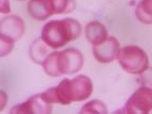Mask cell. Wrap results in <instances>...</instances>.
I'll return each instance as SVG.
<instances>
[{
	"label": "cell",
	"instance_id": "1",
	"mask_svg": "<svg viewBox=\"0 0 152 114\" xmlns=\"http://www.w3.org/2000/svg\"><path fill=\"white\" fill-rule=\"evenodd\" d=\"M83 28L76 19L64 18L51 20L43 26L40 37L53 50L64 47L80 36Z\"/></svg>",
	"mask_w": 152,
	"mask_h": 114
},
{
	"label": "cell",
	"instance_id": "2",
	"mask_svg": "<svg viewBox=\"0 0 152 114\" xmlns=\"http://www.w3.org/2000/svg\"><path fill=\"white\" fill-rule=\"evenodd\" d=\"M117 61L125 72L133 75H140L149 68V58L145 51L137 45L121 48Z\"/></svg>",
	"mask_w": 152,
	"mask_h": 114
},
{
	"label": "cell",
	"instance_id": "3",
	"mask_svg": "<svg viewBox=\"0 0 152 114\" xmlns=\"http://www.w3.org/2000/svg\"><path fill=\"white\" fill-rule=\"evenodd\" d=\"M152 111V89L140 86L126 102V106L115 113L148 114Z\"/></svg>",
	"mask_w": 152,
	"mask_h": 114
},
{
	"label": "cell",
	"instance_id": "4",
	"mask_svg": "<svg viewBox=\"0 0 152 114\" xmlns=\"http://www.w3.org/2000/svg\"><path fill=\"white\" fill-rule=\"evenodd\" d=\"M57 62L61 75H73L83 68V55L77 49L70 48L58 52Z\"/></svg>",
	"mask_w": 152,
	"mask_h": 114
},
{
	"label": "cell",
	"instance_id": "5",
	"mask_svg": "<svg viewBox=\"0 0 152 114\" xmlns=\"http://www.w3.org/2000/svg\"><path fill=\"white\" fill-rule=\"evenodd\" d=\"M53 107L52 104H49L45 98L42 97V95L40 94H35L33 96L28 98L26 102L18 104L11 109L10 113L12 114H34V113H39V114H49L52 113Z\"/></svg>",
	"mask_w": 152,
	"mask_h": 114
},
{
	"label": "cell",
	"instance_id": "6",
	"mask_svg": "<svg viewBox=\"0 0 152 114\" xmlns=\"http://www.w3.org/2000/svg\"><path fill=\"white\" fill-rule=\"evenodd\" d=\"M121 43L114 36H108L104 42L98 45H94L92 49L93 56L100 64H110L117 59Z\"/></svg>",
	"mask_w": 152,
	"mask_h": 114
},
{
	"label": "cell",
	"instance_id": "7",
	"mask_svg": "<svg viewBox=\"0 0 152 114\" xmlns=\"http://www.w3.org/2000/svg\"><path fill=\"white\" fill-rule=\"evenodd\" d=\"M69 86L72 102H83L92 95L93 83L87 75H77L70 79Z\"/></svg>",
	"mask_w": 152,
	"mask_h": 114
},
{
	"label": "cell",
	"instance_id": "8",
	"mask_svg": "<svg viewBox=\"0 0 152 114\" xmlns=\"http://www.w3.org/2000/svg\"><path fill=\"white\" fill-rule=\"evenodd\" d=\"M24 31H26V26L21 17L17 15H10L1 19V22H0L1 35L7 36L12 40L17 41L23 36Z\"/></svg>",
	"mask_w": 152,
	"mask_h": 114
},
{
	"label": "cell",
	"instance_id": "9",
	"mask_svg": "<svg viewBox=\"0 0 152 114\" xmlns=\"http://www.w3.org/2000/svg\"><path fill=\"white\" fill-rule=\"evenodd\" d=\"M28 12L35 20L43 21L56 15V7L54 0H30Z\"/></svg>",
	"mask_w": 152,
	"mask_h": 114
},
{
	"label": "cell",
	"instance_id": "10",
	"mask_svg": "<svg viewBox=\"0 0 152 114\" xmlns=\"http://www.w3.org/2000/svg\"><path fill=\"white\" fill-rule=\"evenodd\" d=\"M86 38L91 45H98L108 38V31L106 26L99 21H90L86 26Z\"/></svg>",
	"mask_w": 152,
	"mask_h": 114
},
{
	"label": "cell",
	"instance_id": "11",
	"mask_svg": "<svg viewBox=\"0 0 152 114\" xmlns=\"http://www.w3.org/2000/svg\"><path fill=\"white\" fill-rule=\"evenodd\" d=\"M52 50V48L49 47L40 37L35 39L32 42V45H30V49H28V54H30L31 59L35 64H42L43 60L47 58L48 55L53 52Z\"/></svg>",
	"mask_w": 152,
	"mask_h": 114
},
{
	"label": "cell",
	"instance_id": "12",
	"mask_svg": "<svg viewBox=\"0 0 152 114\" xmlns=\"http://www.w3.org/2000/svg\"><path fill=\"white\" fill-rule=\"evenodd\" d=\"M135 16L142 23L152 24V0H140L136 7Z\"/></svg>",
	"mask_w": 152,
	"mask_h": 114
},
{
	"label": "cell",
	"instance_id": "13",
	"mask_svg": "<svg viewBox=\"0 0 152 114\" xmlns=\"http://www.w3.org/2000/svg\"><path fill=\"white\" fill-rule=\"evenodd\" d=\"M57 57H58V52L55 51L51 54L48 55V57L42 62V69L47 75L51 77H59L61 76V73L58 68V62H57Z\"/></svg>",
	"mask_w": 152,
	"mask_h": 114
},
{
	"label": "cell",
	"instance_id": "14",
	"mask_svg": "<svg viewBox=\"0 0 152 114\" xmlns=\"http://www.w3.org/2000/svg\"><path fill=\"white\" fill-rule=\"evenodd\" d=\"M80 114H106L108 113L107 106L99 99H93L88 102L79 111Z\"/></svg>",
	"mask_w": 152,
	"mask_h": 114
},
{
	"label": "cell",
	"instance_id": "15",
	"mask_svg": "<svg viewBox=\"0 0 152 114\" xmlns=\"http://www.w3.org/2000/svg\"><path fill=\"white\" fill-rule=\"evenodd\" d=\"M14 43L15 41L12 40L11 38L3 35L0 36V55H1V57L7 56L12 52Z\"/></svg>",
	"mask_w": 152,
	"mask_h": 114
},
{
	"label": "cell",
	"instance_id": "16",
	"mask_svg": "<svg viewBox=\"0 0 152 114\" xmlns=\"http://www.w3.org/2000/svg\"><path fill=\"white\" fill-rule=\"evenodd\" d=\"M140 81L142 86H146L152 89V68H148L140 75Z\"/></svg>",
	"mask_w": 152,
	"mask_h": 114
},
{
	"label": "cell",
	"instance_id": "17",
	"mask_svg": "<svg viewBox=\"0 0 152 114\" xmlns=\"http://www.w3.org/2000/svg\"><path fill=\"white\" fill-rule=\"evenodd\" d=\"M0 9H1V13L2 14H7V13L11 12V5H10L9 0H1Z\"/></svg>",
	"mask_w": 152,
	"mask_h": 114
},
{
	"label": "cell",
	"instance_id": "18",
	"mask_svg": "<svg viewBox=\"0 0 152 114\" xmlns=\"http://www.w3.org/2000/svg\"><path fill=\"white\" fill-rule=\"evenodd\" d=\"M7 102V95L5 92L1 91L0 92V110H3L5 108V104Z\"/></svg>",
	"mask_w": 152,
	"mask_h": 114
},
{
	"label": "cell",
	"instance_id": "19",
	"mask_svg": "<svg viewBox=\"0 0 152 114\" xmlns=\"http://www.w3.org/2000/svg\"><path fill=\"white\" fill-rule=\"evenodd\" d=\"M20 1H22V0H20Z\"/></svg>",
	"mask_w": 152,
	"mask_h": 114
}]
</instances>
